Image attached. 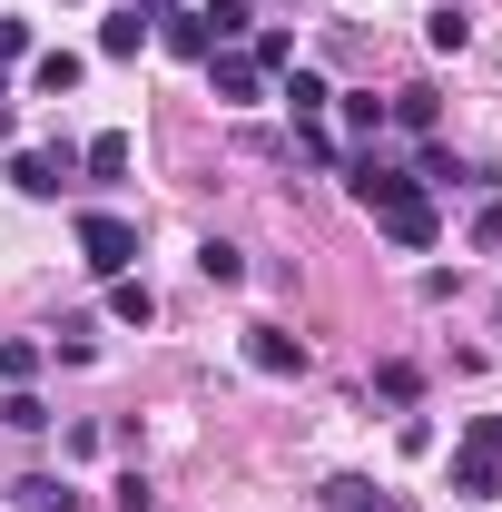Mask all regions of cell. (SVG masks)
Masks as SVG:
<instances>
[{"instance_id":"6da1fadb","label":"cell","mask_w":502,"mask_h":512,"mask_svg":"<svg viewBox=\"0 0 502 512\" xmlns=\"http://www.w3.org/2000/svg\"><path fill=\"white\" fill-rule=\"evenodd\" d=\"M69 237H79V256H89L99 276H128V266H138V227L109 217V207H79V227H69Z\"/></svg>"},{"instance_id":"7a4b0ae2","label":"cell","mask_w":502,"mask_h":512,"mask_svg":"<svg viewBox=\"0 0 502 512\" xmlns=\"http://www.w3.org/2000/svg\"><path fill=\"white\" fill-rule=\"evenodd\" d=\"M375 227L394 237V247H434V237H443V217H434V197H424V188L384 197V207H375Z\"/></svg>"},{"instance_id":"3957f363","label":"cell","mask_w":502,"mask_h":512,"mask_svg":"<svg viewBox=\"0 0 502 512\" xmlns=\"http://www.w3.org/2000/svg\"><path fill=\"white\" fill-rule=\"evenodd\" d=\"M10 188L20 197H60L69 188V148H10Z\"/></svg>"},{"instance_id":"277c9868","label":"cell","mask_w":502,"mask_h":512,"mask_svg":"<svg viewBox=\"0 0 502 512\" xmlns=\"http://www.w3.org/2000/svg\"><path fill=\"white\" fill-rule=\"evenodd\" d=\"M247 365H256V375H306V335H286V325H247Z\"/></svg>"},{"instance_id":"5b68a950","label":"cell","mask_w":502,"mask_h":512,"mask_svg":"<svg viewBox=\"0 0 502 512\" xmlns=\"http://www.w3.org/2000/svg\"><path fill=\"white\" fill-rule=\"evenodd\" d=\"M207 89H217V99H227V109H247L256 89H266V69H256L247 50H207Z\"/></svg>"},{"instance_id":"8992f818","label":"cell","mask_w":502,"mask_h":512,"mask_svg":"<svg viewBox=\"0 0 502 512\" xmlns=\"http://www.w3.org/2000/svg\"><path fill=\"white\" fill-rule=\"evenodd\" d=\"M345 188H355V207H365V217H375L384 197H404V188H424V178H404V168H384L375 148H365V158H355V178H345Z\"/></svg>"},{"instance_id":"52a82bcc","label":"cell","mask_w":502,"mask_h":512,"mask_svg":"<svg viewBox=\"0 0 502 512\" xmlns=\"http://www.w3.org/2000/svg\"><path fill=\"white\" fill-rule=\"evenodd\" d=\"M79 79H89V60H79V50H40V60H30V89H40V99H69Z\"/></svg>"},{"instance_id":"ba28073f","label":"cell","mask_w":502,"mask_h":512,"mask_svg":"<svg viewBox=\"0 0 502 512\" xmlns=\"http://www.w3.org/2000/svg\"><path fill=\"white\" fill-rule=\"evenodd\" d=\"M453 503H502V463H483V453H453Z\"/></svg>"},{"instance_id":"9c48e42d","label":"cell","mask_w":502,"mask_h":512,"mask_svg":"<svg viewBox=\"0 0 502 512\" xmlns=\"http://www.w3.org/2000/svg\"><path fill=\"white\" fill-rule=\"evenodd\" d=\"M148 50V10H109L99 20V60H138Z\"/></svg>"},{"instance_id":"30bf717a","label":"cell","mask_w":502,"mask_h":512,"mask_svg":"<svg viewBox=\"0 0 502 512\" xmlns=\"http://www.w3.org/2000/svg\"><path fill=\"white\" fill-rule=\"evenodd\" d=\"M276 99H286V109H296V119H325V109H335V89H325V69H286V89H276Z\"/></svg>"},{"instance_id":"8fae6325","label":"cell","mask_w":502,"mask_h":512,"mask_svg":"<svg viewBox=\"0 0 502 512\" xmlns=\"http://www.w3.org/2000/svg\"><path fill=\"white\" fill-rule=\"evenodd\" d=\"M384 119L414 128V138H434V128H443V99H434V89H394V99H384Z\"/></svg>"},{"instance_id":"7c38bea8","label":"cell","mask_w":502,"mask_h":512,"mask_svg":"<svg viewBox=\"0 0 502 512\" xmlns=\"http://www.w3.org/2000/svg\"><path fill=\"white\" fill-rule=\"evenodd\" d=\"M20 512H89V493L60 483V473H30V483H20Z\"/></svg>"},{"instance_id":"4fadbf2b","label":"cell","mask_w":502,"mask_h":512,"mask_svg":"<svg viewBox=\"0 0 502 512\" xmlns=\"http://www.w3.org/2000/svg\"><path fill=\"white\" fill-rule=\"evenodd\" d=\"M325 512H404V503H394V493H375L365 473H335V483H325Z\"/></svg>"},{"instance_id":"5bb4252c","label":"cell","mask_w":502,"mask_h":512,"mask_svg":"<svg viewBox=\"0 0 502 512\" xmlns=\"http://www.w3.org/2000/svg\"><path fill=\"white\" fill-rule=\"evenodd\" d=\"M79 168H89V178H109V188H119V178H128V128H99V138H89V148H79Z\"/></svg>"},{"instance_id":"9a60e30c","label":"cell","mask_w":502,"mask_h":512,"mask_svg":"<svg viewBox=\"0 0 502 512\" xmlns=\"http://www.w3.org/2000/svg\"><path fill=\"white\" fill-rule=\"evenodd\" d=\"M0 424H10V434H50V404H40L30 384H0Z\"/></svg>"},{"instance_id":"2e32d148","label":"cell","mask_w":502,"mask_h":512,"mask_svg":"<svg viewBox=\"0 0 502 512\" xmlns=\"http://www.w3.org/2000/svg\"><path fill=\"white\" fill-rule=\"evenodd\" d=\"M197 276H207V286H247V247L207 237V247H197Z\"/></svg>"},{"instance_id":"e0dca14e","label":"cell","mask_w":502,"mask_h":512,"mask_svg":"<svg viewBox=\"0 0 502 512\" xmlns=\"http://www.w3.org/2000/svg\"><path fill=\"white\" fill-rule=\"evenodd\" d=\"M109 316H119V325H148V316H158L148 276H109Z\"/></svg>"},{"instance_id":"ac0fdd59","label":"cell","mask_w":502,"mask_h":512,"mask_svg":"<svg viewBox=\"0 0 502 512\" xmlns=\"http://www.w3.org/2000/svg\"><path fill=\"white\" fill-rule=\"evenodd\" d=\"M158 40H168V50H178V60H207V50H217V40H207V20H197V10H168V30H158Z\"/></svg>"},{"instance_id":"d6986e66","label":"cell","mask_w":502,"mask_h":512,"mask_svg":"<svg viewBox=\"0 0 502 512\" xmlns=\"http://www.w3.org/2000/svg\"><path fill=\"white\" fill-rule=\"evenodd\" d=\"M424 40H434V50H463V40H473V20H463L453 0H434V10H424Z\"/></svg>"},{"instance_id":"ffe728a7","label":"cell","mask_w":502,"mask_h":512,"mask_svg":"<svg viewBox=\"0 0 502 512\" xmlns=\"http://www.w3.org/2000/svg\"><path fill=\"white\" fill-rule=\"evenodd\" d=\"M335 109H345V138H375V128H384V99H375V89H345Z\"/></svg>"},{"instance_id":"44dd1931","label":"cell","mask_w":502,"mask_h":512,"mask_svg":"<svg viewBox=\"0 0 502 512\" xmlns=\"http://www.w3.org/2000/svg\"><path fill=\"white\" fill-rule=\"evenodd\" d=\"M40 375V345L30 335H0V384H30Z\"/></svg>"},{"instance_id":"7402d4cb","label":"cell","mask_w":502,"mask_h":512,"mask_svg":"<svg viewBox=\"0 0 502 512\" xmlns=\"http://www.w3.org/2000/svg\"><path fill=\"white\" fill-rule=\"evenodd\" d=\"M375 394H384V404H414V394H424V375L394 355V365H375Z\"/></svg>"},{"instance_id":"603a6c76","label":"cell","mask_w":502,"mask_h":512,"mask_svg":"<svg viewBox=\"0 0 502 512\" xmlns=\"http://www.w3.org/2000/svg\"><path fill=\"white\" fill-rule=\"evenodd\" d=\"M197 20H207V40H247V0H207Z\"/></svg>"},{"instance_id":"cb8c5ba5","label":"cell","mask_w":502,"mask_h":512,"mask_svg":"<svg viewBox=\"0 0 502 512\" xmlns=\"http://www.w3.org/2000/svg\"><path fill=\"white\" fill-rule=\"evenodd\" d=\"M247 60H256V69H296V40H286V30H256Z\"/></svg>"},{"instance_id":"d4e9b609","label":"cell","mask_w":502,"mask_h":512,"mask_svg":"<svg viewBox=\"0 0 502 512\" xmlns=\"http://www.w3.org/2000/svg\"><path fill=\"white\" fill-rule=\"evenodd\" d=\"M463 453H483V463H502V414H473V434H463Z\"/></svg>"},{"instance_id":"484cf974","label":"cell","mask_w":502,"mask_h":512,"mask_svg":"<svg viewBox=\"0 0 502 512\" xmlns=\"http://www.w3.org/2000/svg\"><path fill=\"white\" fill-rule=\"evenodd\" d=\"M109 503H119V512H148L158 493H148V473H119V483H109Z\"/></svg>"},{"instance_id":"4316f807","label":"cell","mask_w":502,"mask_h":512,"mask_svg":"<svg viewBox=\"0 0 502 512\" xmlns=\"http://www.w3.org/2000/svg\"><path fill=\"white\" fill-rule=\"evenodd\" d=\"M473 247H502V197H483V207H473Z\"/></svg>"},{"instance_id":"83f0119b","label":"cell","mask_w":502,"mask_h":512,"mask_svg":"<svg viewBox=\"0 0 502 512\" xmlns=\"http://www.w3.org/2000/svg\"><path fill=\"white\" fill-rule=\"evenodd\" d=\"M10 60H30V20H0V69Z\"/></svg>"},{"instance_id":"f1b7e54d","label":"cell","mask_w":502,"mask_h":512,"mask_svg":"<svg viewBox=\"0 0 502 512\" xmlns=\"http://www.w3.org/2000/svg\"><path fill=\"white\" fill-rule=\"evenodd\" d=\"M0 148H10V99H0Z\"/></svg>"},{"instance_id":"f546056e","label":"cell","mask_w":502,"mask_h":512,"mask_svg":"<svg viewBox=\"0 0 502 512\" xmlns=\"http://www.w3.org/2000/svg\"><path fill=\"white\" fill-rule=\"evenodd\" d=\"M0 99H10V79H0Z\"/></svg>"}]
</instances>
